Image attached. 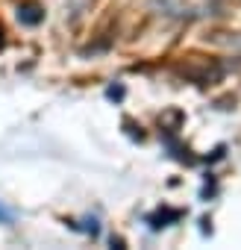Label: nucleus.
Here are the masks:
<instances>
[{
    "label": "nucleus",
    "mask_w": 241,
    "mask_h": 250,
    "mask_svg": "<svg viewBox=\"0 0 241 250\" xmlns=\"http://www.w3.org/2000/svg\"><path fill=\"white\" fill-rule=\"evenodd\" d=\"M0 221H12V212H6L3 206H0Z\"/></svg>",
    "instance_id": "f03ea898"
},
{
    "label": "nucleus",
    "mask_w": 241,
    "mask_h": 250,
    "mask_svg": "<svg viewBox=\"0 0 241 250\" xmlns=\"http://www.w3.org/2000/svg\"><path fill=\"white\" fill-rule=\"evenodd\" d=\"M41 18H44V9L36 3V0H24V3H18V21L21 24L36 27V24H41Z\"/></svg>",
    "instance_id": "f257e3e1"
}]
</instances>
